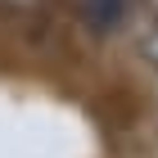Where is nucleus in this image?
<instances>
[{"label": "nucleus", "instance_id": "nucleus-2", "mask_svg": "<svg viewBox=\"0 0 158 158\" xmlns=\"http://www.w3.org/2000/svg\"><path fill=\"white\" fill-rule=\"evenodd\" d=\"M81 18L99 32H118L131 18V0H81Z\"/></svg>", "mask_w": 158, "mask_h": 158}, {"label": "nucleus", "instance_id": "nucleus-1", "mask_svg": "<svg viewBox=\"0 0 158 158\" xmlns=\"http://www.w3.org/2000/svg\"><path fill=\"white\" fill-rule=\"evenodd\" d=\"M127 27H131V54L145 68H158V14H135V18H127Z\"/></svg>", "mask_w": 158, "mask_h": 158}]
</instances>
